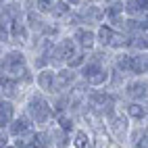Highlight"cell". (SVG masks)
<instances>
[{"instance_id": "obj_19", "label": "cell", "mask_w": 148, "mask_h": 148, "mask_svg": "<svg viewBox=\"0 0 148 148\" xmlns=\"http://www.w3.org/2000/svg\"><path fill=\"white\" fill-rule=\"evenodd\" d=\"M2 2H21V0H2Z\"/></svg>"}, {"instance_id": "obj_8", "label": "cell", "mask_w": 148, "mask_h": 148, "mask_svg": "<svg viewBox=\"0 0 148 148\" xmlns=\"http://www.w3.org/2000/svg\"><path fill=\"white\" fill-rule=\"evenodd\" d=\"M6 132H8V136H11L13 140H17V138H23V136H29V134L38 132V127L25 113H21V115H17V119L6 127Z\"/></svg>"}, {"instance_id": "obj_6", "label": "cell", "mask_w": 148, "mask_h": 148, "mask_svg": "<svg viewBox=\"0 0 148 148\" xmlns=\"http://www.w3.org/2000/svg\"><path fill=\"white\" fill-rule=\"evenodd\" d=\"M82 82L79 71H75L71 67H61L56 69V94L58 92H69Z\"/></svg>"}, {"instance_id": "obj_12", "label": "cell", "mask_w": 148, "mask_h": 148, "mask_svg": "<svg viewBox=\"0 0 148 148\" xmlns=\"http://www.w3.org/2000/svg\"><path fill=\"white\" fill-rule=\"evenodd\" d=\"M75 13V8L67 2V0H56L54 2V8H52V13H50V21H56V23H61V21H69V19L73 17Z\"/></svg>"}, {"instance_id": "obj_10", "label": "cell", "mask_w": 148, "mask_h": 148, "mask_svg": "<svg viewBox=\"0 0 148 148\" xmlns=\"http://www.w3.org/2000/svg\"><path fill=\"white\" fill-rule=\"evenodd\" d=\"M48 134H50V140H52L54 148H73V134L61 130L56 123L52 127H48Z\"/></svg>"}, {"instance_id": "obj_1", "label": "cell", "mask_w": 148, "mask_h": 148, "mask_svg": "<svg viewBox=\"0 0 148 148\" xmlns=\"http://www.w3.org/2000/svg\"><path fill=\"white\" fill-rule=\"evenodd\" d=\"M23 113L36 123L38 130H48L56 123V111L52 106V100L38 88H32L23 100Z\"/></svg>"}, {"instance_id": "obj_4", "label": "cell", "mask_w": 148, "mask_h": 148, "mask_svg": "<svg viewBox=\"0 0 148 148\" xmlns=\"http://www.w3.org/2000/svg\"><path fill=\"white\" fill-rule=\"evenodd\" d=\"M119 96H123L127 102H140L148 106V75L140 77H127L121 86Z\"/></svg>"}, {"instance_id": "obj_16", "label": "cell", "mask_w": 148, "mask_h": 148, "mask_svg": "<svg viewBox=\"0 0 148 148\" xmlns=\"http://www.w3.org/2000/svg\"><path fill=\"white\" fill-rule=\"evenodd\" d=\"M134 148H148V132H146V136L142 138V142L138 144V146H134Z\"/></svg>"}, {"instance_id": "obj_7", "label": "cell", "mask_w": 148, "mask_h": 148, "mask_svg": "<svg viewBox=\"0 0 148 148\" xmlns=\"http://www.w3.org/2000/svg\"><path fill=\"white\" fill-rule=\"evenodd\" d=\"M36 88L40 92L48 94H56V69L54 67H46L36 71Z\"/></svg>"}, {"instance_id": "obj_15", "label": "cell", "mask_w": 148, "mask_h": 148, "mask_svg": "<svg viewBox=\"0 0 148 148\" xmlns=\"http://www.w3.org/2000/svg\"><path fill=\"white\" fill-rule=\"evenodd\" d=\"M56 125L61 127V130L69 132V134H73L77 127V119H75V115L73 113H61V115H56Z\"/></svg>"}, {"instance_id": "obj_9", "label": "cell", "mask_w": 148, "mask_h": 148, "mask_svg": "<svg viewBox=\"0 0 148 148\" xmlns=\"http://www.w3.org/2000/svg\"><path fill=\"white\" fill-rule=\"evenodd\" d=\"M119 29H115L111 23H100L96 27V40H98V50H111L113 48V42Z\"/></svg>"}, {"instance_id": "obj_13", "label": "cell", "mask_w": 148, "mask_h": 148, "mask_svg": "<svg viewBox=\"0 0 148 148\" xmlns=\"http://www.w3.org/2000/svg\"><path fill=\"white\" fill-rule=\"evenodd\" d=\"M17 115L19 113H17L15 100H6V98H2V102H0V125H2V130H6V127L17 119Z\"/></svg>"}, {"instance_id": "obj_2", "label": "cell", "mask_w": 148, "mask_h": 148, "mask_svg": "<svg viewBox=\"0 0 148 148\" xmlns=\"http://www.w3.org/2000/svg\"><path fill=\"white\" fill-rule=\"evenodd\" d=\"M32 67V58L23 48H4L2 50V75L21 79L23 73Z\"/></svg>"}, {"instance_id": "obj_17", "label": "cell", "mask_w": 148, "mask_h": 148, "mask_svg": "<svg viewBox=\"0 0 148 148\" xmlns=\"http://www.w3.org/2000/svg\"><path fill=\"white\" fill-rule=\"evenodd\" d=\"M67 2H69V4H71L73 8H79V6L84 4V0H67Z\"/></svg>"}, {"instance_id": "obj_5", "label": "cell", "mask_w": 148, "mask_h": 148, "mask_svg": "<svg viewBox=\"0 0 148 148\" xmlns=\"http://www.w3.org/2000/svg\"><path fill=\"white\" fill-rule=\"evenodd\" d=\"M71 38L75 40V44L79 46L82 52H94L98 48V40H96V27L92 25H77V27H71Z\"/></svg>"}, {"instance_id": "obj_11", "label": "cell", "mask_w": 148, "mask_h": 148, "mask_svg": "<svg viewBox=\"0 0 148 148\" xmlns=\"http://www.w3.org/2000/svg\"><path fill=\"white\" fill-rule=\"evenodd\" d=\"M125 115L132 119V123H146L148 121V106L140 102H125L123 104Z\"/></svg>"}, {"instance_id": "obj_18", "label": "cell", "mask_w": 148, "mask_h": 148, "mask_svg": "<svg viewBox=\"0 0 148 148\" xmlns=\"http://www.w3.org/2000/svg\"><path fill=\"white\" fill-rule=\"evenodd\" d=\"M2 148H17V146H15V144L11 142V144H6V146H2Z\"/></svg>"}, {"instance_id": "obj_14", "label": "cell", "mask_w": 148, "mask_h": 148, "mask_svg": "<svg viewBox=\"0 0 148 148\" xmlns=\"http://www.w3.org/2000/svg\"><path fill=\"white\" fill-rule=\"evenodd\" d=\"M73 148H96L94 134H90L86 127H77L73 132Z\"/></svg>"}, {"instance_id": "obj_3", "label": "cell", "mask_w": 148, "mask_h": 148, "mask_svg": "<svg viewBox=\"0 0 148 148\" xmlns=\"http://www.w3.org/2000/svg\"><path fill=\"white\" fill-rule=\"evenodd\" d=\"M104 127H106V132H108V136L113 138L115 144H127L134 123H132L130 117L125 115V111H121V108H119V111H117L111 119L104 123Z\"/></svg>"}]
</instances>
